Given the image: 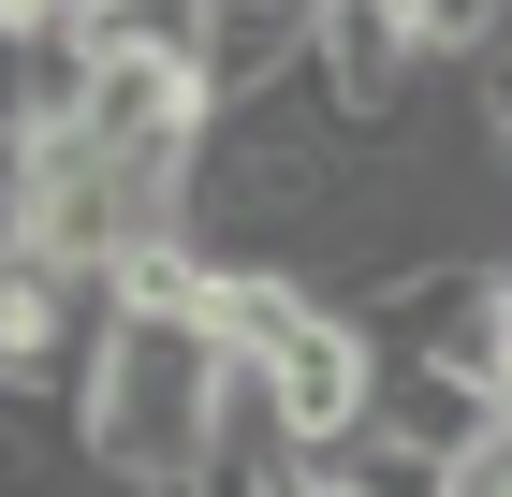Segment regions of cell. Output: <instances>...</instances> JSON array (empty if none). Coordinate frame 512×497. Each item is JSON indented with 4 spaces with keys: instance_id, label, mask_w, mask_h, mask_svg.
<instances>
[{
    "instance_id": "obj_1",
    "label": "cell",
    "mask_w": 512,
    "mask_h": 497,
    "mask_svg": "<svg viewBox=\"0 0 512 497\" xmlns=\"http://www.w3.org/2000/svg\"><path fill=\"white\" fill-rule=\"evenodd\" d=\"M88 439L132 483H205L235 454V351L205 322H118L103 381H88Z\"/></svg>"
},
{
    "instance_id": "obj_2",
    "label": "cell",
    "mask_w": 512,
    "mask_h": 497,
    "mask_svg": "<svg viewBox=\"0 0 512 497\" xmlns=\"http://www.w3.org/2000/svg\"><path fill=\"white\" fill-rule=\"evenodd\" d=\"M498 410L512 395H483V381H454V366H425V351H381V439H410V454H439V468H469L483 439H498Z\"/></svg>"
},
{
    "instance_id": "obj_3",
    "label": "cell",
    "mask_w": 512,
    "mask_h": 497,
    "mask_svg": "<svg viewBox=\"0 0 512 497\" xmlns=\"http://www.w3.org/2000/svg\"><path fill=\"white\" fill-rule=\"evenodd\" d=\"M322 497H454V468L410 454V439H381V424H352V439H322V454H293Z\"/></svg>"
},
{
    "instance_id": "obj_4",
    "label": "cell",
    "mask_w": 512,
    "mask_h": 497,
    "mask_svg": "<svg viewBox=\"0 0 512 497\" xmlns=\"http://www.w3.org/2000/svg\"><path fill=\"white\" fill-rule=\"evenodd\" d=\"M264 497H322V483H308V468H264Z\"/></svg>"
},
{
    "instance_id": "obj_5",
    "label": "cell",
    "mask_w": 512,
    "mask_h": 497,
    "mask_svg": "<svg viewBox=\"0 0 512 497\" xmlns=\"http://www.w3.org/2000/svg\"><path fill=\"white\" fill-rule=\"evenodd\" d=\"M132 497H220V468H205V483H132Z\"/></svg>"
}]
</instances>
